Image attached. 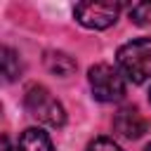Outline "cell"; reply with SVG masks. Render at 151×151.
Returning a JSON list of instances; mask_svg holds the SVG:
<instances>
[{"instance_id":"obj_1","label":"cell","mask_w":151,"mask_h":151,"mask_svg":"<svg viewBox=\"0 0 151 151\" xmlns=\"http://www.w3.org/2000/svg\"><path fill=\"white\" fill-rule=\"evenodd\" d=\"M120 73L132 83H144L151 78V38H139L125 42L116 54Z\"/></svg>"},{"instance_id":"obj_3","label":"cell","mask_w":151,"mask_h":151,"mask_svg":"<svg viewBox=\"0 0 151 151\" xmlns=\"http://www.w3.org/2000/svg\"><path fill=\"white\" fill-rule=\"evenodd\" d=\"M94 99L99 101H120L125 97V76L111 64H94L87 73Z\"/></svg>"},{"instance_id":"obj_7","label":"cell","mask_w":151,"mask_h":151,"mask_svg":"<svg viewBox=\"0 0 151 151\" xmlns=\"http://www.w3.org/2000/svg\"><path fill=\"white\" fill-rule=\"evenodd\" d=\"M42 61H45V68H47L50 73L61 76V78L71 76V73L76 71V59H73L71 54H66V52H59V50H50V52H45Z\"/></svg>"},{"instance_id":"obj_9","label":"cell","mask_w":151,"mask_h":151,"mask_svg":"<svg viewBox=\"0 0 151 151\" xmlns=\"http://www.w3.org/2000/svg\"><path fill=\"white\" fill-rule=\"evenodd\" d=\"M130 19L137 26H149L151 24V2H134L130 7Z\"/></svg>"},{"instance_id":"obj_8","label":"cell","mask_w":151,"mask_h":151,"mask_svg":"<svg viewBox=\"0 0 151 151\" xmlns=\"http://www.w3.org/2000/svg\"><path fill=\"white\" fill-rule=\"evenodd\" d=\"M0 54H2L0 61H2V76H5V80H7V83L17 80V78L21 76V61H19V54H17L14 50H9V47H2Z\"/></svg>"},{"instance_id":"obj_12","label":"cell","mask_w":151,"mask_h":151,"mask_svg":"<svg viewBox=\"0 0 151 151\" xmlns=\"http://www.w3.org/2000/svg\"><path fill=\"white\" fill-rule=\"evenodd\" d=\"M144 151H151V144H146V149H144Z\"/></svg>"},{"instance_id":"obj_4","label":"cell","mask_w":151,"mask_h":151,"mask_svg":"<svg viewBox=\"0 0 151 151\" xmlns=\"http://www.w3.org/2000/svg\"><path fill=\"white\" fill-rule=\"evenodd\" d=\"M118 14H120L118 2H78L76 5V19L85 28H94V31H104L113 26Z\"/></svg>"},{"instance_id":"obj_13","label":"cell","mask_w":151,"mask_h":151,"mask_svg":"<svg viewBox=\"0 0 151 151\" xmlns=\"http://www.w3.org/2000/svg\"><path fill=\"white\" fill-rule=\"evenodd\" d=\"M149 99H151V92H149Z\"/></svg>"},{"instance_id":"obj_10","label":"cell","mask_w":151,"mask_h":151,"mask_svg":"<svg viewBox=\"0 0 151 151\" xmlns=\"http://www.w3.org/2000/svg\"><path fill=\"white\" fill-rule=\"evenodd\" d=\"M85 151H123V149H120L113 139H109V137H97L94 142L87 144Z\"/></svg>"},{"instance_id":"obj_11","label":"cell","mask_w":151,"mask_h":151,"mask_svg":"<svg viewBox=\"0 0 151 151\" xmlns=\"http://www.w3.org/2000/svg\"><path fill=\"white\" fill-rule=\"evenodd\" d=\"M2 151H12V146H9V139H7V137H2Z\"/></svg>"},{"instance_id":"obj_5","label":"cell","mask_w":151,"mask_h":151,"mask_svg":"<svg viewBox=\"0 0 151 151\" xmlns=\"http://www.w3.org/2000/svg\"><path fill=\"white\" fill-rule=\"evenodd\" d=\"M113 130H116V134H120L125 139H139L149 130V120L137 109L125 106L113 116Z\"/></svg>"},{"instance_id":"obj_2","label":"cell","mask_w":151,"mask_h":151,"mask_svg":"<svg viewBox=\"0 0 151 151\" xmlns=\"http://www.w3.org/2000/svg\"><path fill=\"white\" fill-rule=\"evenodd\" d=\"M24 104H26V111L38 120V123H45L50 127H61L66 123V111L64 106L57 101V97L42 87V85H31L26 90V97H24Z\"/></svg>"},{"instance_id":"obj_6","label":"cell","mask_w":151,"mask_h":151,"mask_svg":"<svg viewBox=\"0 0 151 151\" xmlns=\"http://www.w3.org/2000/svg\"><path fill=\"white\" fill-rule=\"evenodd\" d=\"M14 151H54V146H52V139L47 137V132H42L38 127H28L19 134Z\"/></svg>"}]
</instances>
